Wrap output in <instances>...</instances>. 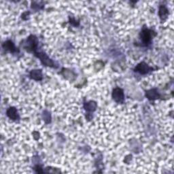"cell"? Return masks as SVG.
I'll use <instances>...</instances> for the list:
<instances>
[{
	"label": "cell",
	"instance_id": "2",
	"mask_svg": "<svg viewBox=\"0 0 174 174\" xmlns=\"http://www.w3.org/2000/svg\"><path fill=\"white\" fill-rule=\"evenodd\" d=\"M151 69H152V68L149 67L146 63L142 62V63L139 64V65L135 67V71H137V72L142 73V74H145V73H147L149 71L151 70Z\"/></svg>",
	"mask_w": 174,
	"mask_h": 174
},
{
	"label": "cell",
	"instance_id": "6",
	"mask_svg": "<svg viewBox=\"0 0 174 174\" xmlns=\"http://www.w3.org/2000/svg\"><path fill=\"white\" fill-rule=\"evenodd\" d=\"M96 107H97V104L93 101H89L88 103H84V108L86 110L88 111H92L95 110Z\"/></svg>",
	"mask_w": 174,
	"mask_h": 174
},
{
	"label": "cell",
	"instance_id": "5",
	"mask_svg": "<svg viewBox=\"0 0 174 174\" xmlns=\"http://www.w3.org/2000/svg\"><path fill=\"white\" fill-rule=\"evenodd\" d=\"M30 76L31 78L34 79L35 80H40L42 77V75H41V70H33L31 71L30 73Z\"/></svg>",
	"mask_w": 174,
	"mask_h": 174
},
{
	"label": "cell",
	"instance_id": "1",
	"mask_svg": "<svg viewBox=\"0 0 174 174\" xmlns=\"http://www.w3.org/2000/svg\"><path fill=\"white\" fill-rule=\"evenodd\" d=\"M112 97L115 100V101L118 102V103H121L124 100V93L122 89L120 88H115L113 91Z\"/></svg>",
	"mask_w": 174,
	"mask_h": 174
},
{
	"label": "cell",
	"instance_id": "4",
	"mask_svg": "<svg viewBox=\"0 0 174 174\" xmlns=\"http://www.w3.org/2000/svg\"><path fill=\"white\" fill-rule=\"evenodd\" d=\"M141 35H142L141 39H142L143 42L145 43L150 42L151 39V35H150V31H149V30L146 29V30H144V31H143L142 33H141Z\"/></svg>",
	"mask_w": 174,
	"mask_h": 174
},
{
	"label": "cell",
	"instance_id": "8",
	"mask_svg": "<svg viewBox=\"0 0 174 174\" xmlns=\"http://www.w3.org/2000/svg\"><path fill=\"white\" fill-rule=\"evenodd\" d=\"M4 48L5 49H7V50H10V51H13V50L14 49V46L12 41H7L6 43H5Z\"/></svg>",
	"mask_w": 174,
	"mask_h": 174
},
{
	"label": "cell",
	"instance_id": "3",
	"mask_svg": "<svg viewBox=\"0 0 174 174\" xmlns=\"http://www.w3.org/2000/svg\"><path fill=\"white\" fill-rule=\"evenodd\" d=\"M7 115L8 117L12 120H17L18 118V115L17 114L16 109L14 108V107H10L7 109Z\"/></svg>",
	"mask_w": 174,
	"mask_h": 174
},
{
	"label": "cell",
	"instance_id": "7",
	"mask_svg": "<svg viewBox=\"0 0 174 174\" xmlns=\"http://www.w3.org/2000/svg\"><path fill=\"white\" fill-rule=\"evenodd\" d=\"M146 97L149 99H158L159 95H158V92L155 90H150L149 91H147L146 93Z\"/></svg>",
	"mask_w": 174,
	"mask_h": 174
}]
</instances>
